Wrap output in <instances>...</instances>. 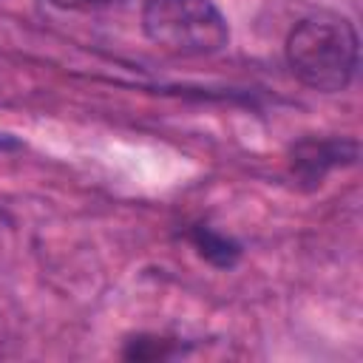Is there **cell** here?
Here are the masks:
<instances>
[{"label": "cell", "mask_w": 363, "mask_h": 363, "mask_svg": "<svg viewBox=\"0 0 363 363\" xmlns=\"http://www.w3.org/2000/svg\"><path fill=\"white\" fill-rule=\"evenodd\" d=\"M286 62L303 85L343 91L357 71V31L343 17H306L286 37Z\"/></svg>", "instance_id": "6da1fadb"}, {"label": "cell", "mask_w": 363, "mask_h": 363, "mask_svg": "<svg viewBox=\"0 0 363 363\" xmlns=\"http://www.w3.org/2000/svg\"><path fill=\"white\" fill-rule=\"evenodd\" d=\"M142 28L156 48L179 57H210L230 43L227 20L213 0H147Z\"/></svg>", "instance_id": "7a4b0ae2"}, {"label": "cell", "mask_w": 363, "mask_h": 363, "mask_svg": "<svg viewBox=\"0 0 363 363\" xmlns=\"http://www.w3.org/2000/svg\"><path fill=\"white\" fill-rule=\"evenodd\" d=\"M357 145L352 139H303L292 150V170L303 182H320L332 167L354 162Z\"/></svg>", "instance_id": "3957f363"}, {"label": "cell", "mask_w": 363, "mask_h": 363, "mask_svg": "<svg viewBox=\"0 0 363 363\" xmlns=\"http://www.w3.org/2000/svg\"><path fill=\"white\" fill-rule=\"evenodd\" d=\"M190 241L201 252V258H207L216 267H233L238 261V255H241V247L235 241H230L227 235H221V233H216V230H210L204 224L193 227Z\"/></svg>", "instance_id": "277c9868"}, {"label": "cell", "mask_w": 363, "mask_h": 363, "mask_svg": "<svg viewBox=\"0 0 363 363\" xmlns=\"http://www.w3.org/2000/svg\"><path fill=\"white\" fill-rule=\"evenodd\" d=\"M57 9H68V11H99L108 6H116L122 0H48Z\"/></svg>", "instance_id": "5b68a950"}, {"label": "cell", "mask_w": 363, "mask_h": 363, "mask_svg": "<svg viewBox=\"0 0 363 363\" xmlns=\"http://www.w3.org/2000/svg\"><path fill=\"white\" fill-rule=\"evenodd\" d=\"M0 147H17V139H11V136L0 133Z\"/></svg>", "instance_id": "8992f818"}]
</instances>
